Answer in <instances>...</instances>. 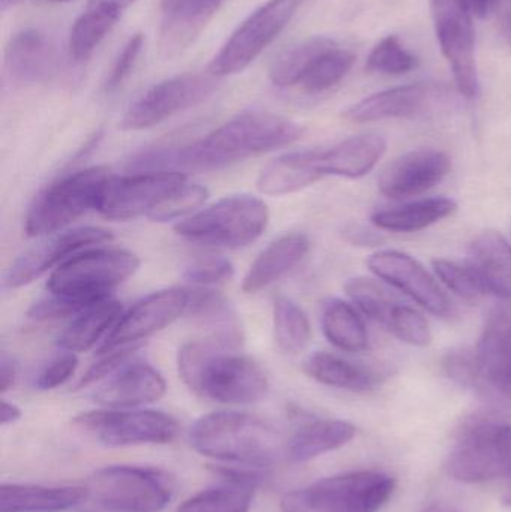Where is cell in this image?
Segmentation results:
<instances>
[{"label": "cell", "mask_w": 511, "mask_h": 512, "mask_svg": "<svg viewBox=\"0 0 511 512\" xmlns=\"http://www.w3.org/2000/svg\"><path fill=\"white\" fill-rule=\"evenodd\" d=\"M395 480L375 471L348 472L293 490L282 512H378L392 498Z\"/></svg>", "instance_id": "obj_6"}, {"label": "cell", "mask_w": 511, "mask_h": 512, "mask_svg": "<svg viewBox=\"0 0 511 512\" xmlns=\"http://www.w3.org/2000/svg\"><path fill=\"white\" fill-rule=\"evenodd\" d=\"M456 209L458 204L450 198H428L375 212L371 221L381 231L417 233L449 218Z\"/></svg>", "instance_id": "obj_33"}, {"label": "cell", "mask_w": 511, "mask_h": 512, "mask_svg": "<svg viewBox=\"0 0 511 512\" xmlns=\"http://www.w3.org/2000/svg\"><path fill=\"white\" fill-rule=\"evenodd\" d=\"M273 328L276 343L287 354H299L311 340L308 316L302 307L287 297H278L273 303Z\"/></svg>", "instance_id": "obj_37"}, {"label": "cell", "mask_w": 511, "mask_h": 512, "mask_svg": "<svg viewBox=\"0 0 511 512\" xmlns=\"http://www.w3.org/2000/svg\"><path fill=\"white\" fill-rule=\"evenodd\" d=\"M188 183L179 170L140 171L131 176H110L102 186L96 212L111 221L147 216Z\"/></svg>", "instance_id": "obj_12"}, {"label": "cell", "mask_w": 511, "mask_h": 512, "mask_svg": "<svg viewBox=\"0 0 511 512\" xmlns=\"http://www.w3.org/2000/svg\"><path fill=\"white\" fill-rule=\"evenodd\" d=\"M306 0H269L252 12L227 39L209 65L216 78L245 71L291 23Z\"/></svg>", "instance_id": "obj_10"}, {"label": "cell", "mask_w": 511, "mask_h": 512, "mask_svg": "<svg viewBox=\"0 0 511 512\" xmlns=\"http://www.w3.org/2000/svg\"><path fill=\"white\" fill-rule=\"evenodd\" d=\"M140 267V259L125 249L90 248L69 256L48 277L50 294L107 298Z\"/></svg>", "instance_id": "obj_8"}, {"label": "cell", "mask_w": 511, "mask_h": 512, "mask_svg": "<svg viewBox=\"0 0 511 512\" xmlns=\"http://www.w3.org/2000/svg\"><path fill=\"white\" fill-rule=\"evenodd\" d=\"M222 484L186 499L177 512H249L260 474L245 466L221 465L215 469Z\"/></svg>", "instance_id": "obj_23"}, {"label": "cell", "mask_w": 511, "mask_h": 512, "mask_svg": "<svg viewBox=\"0 0 511 512\" xmlns=\"http://www.w3.org/2000/svg\"><path fill=\"white\" fill-rule=\"evenodd\" d=\"M354 62H356V56L350 50H344L336 45L315 60L299 86L309 95L327 92L350 74Z\"/></svg>", "instance_id": "obj_39"}, {"label": "cell", "mask_w": 511, "mask_h": 512, "mask_svg": "<svg viewBox=\"0 0 511 512\" xmlns=\"http://www.w3.org/2000/svg\"><path fill=\"white\" fill-rule=\"evenodd\" d=\"M419 66L416 54L411 53L401 38L389 35L381 39L369 54L366 69L369 72L386 75H402Z\"/></svg>", "instance_id": "obj_40"}, {"label": "cell", "mask_w": 511, "mask_h": 512, "mask_svg": "<svg viewBox=\"0 0 511 512\" xmlns=\"http://www.w3.org/2000/svg\"><path fill=\"white\" fill-rule=\"evenodd\" d=\"M123 315L119 301L108 297L74 316L59 337V346L66 352L80 354L92 349L105 334H110Z\"/></svg>", "instance_id": "obj_32"}, {"label": "cell", "mask_w": 511, "mask_h": 512, "mask_svg": "<svg viewBox=\"0 0 511 512\" xmlns=\"http://www.w3.org/2000/svg\"><path fill=\"white\" fill-rule=\"evenodd\" d=\"M321 177V150L287 153L261 170L257 188L261 194L282 197L314 185Z\"/></svg>", "instance_id": "obj_25"}, {"label": "cell", "mask_w": 511, "mask_h": 512, "mask_svg": "<svg viewBox=\"0 0 511 512\" xmlns=\"http://www.w3.org/2000/svg\"><path fill=\"white\" fill-rule=\"evenodd\" d=\"M21 418V409L8 400H2V411H0V423L2 426L17 423Z\"/></svg>", "instance_id": "obj_52"}, {"label": "cell", "mask_w": 511, "mask_h": 512, "mask_svg": "<svg viewBox=\"0 0 511 512\" xmlns=\"http://www.w3.org/2000/svg\"><path fill=\"white\" fill-rule=\"evenodd\" d=\"M302 125L272 113H245L219 126L201 140L176 152L146 153L132 161L140 171H215L263 153L291 146L302 138Z\"/></svg>", "instance_id": "obj_1"}, {"label": "cell", "mask_w": 511, "mask_h": 512, "mask_svg": "<svg viewBox=\"0 0 511 512\" xmlns=\"http://www.w3.org/2000/svg\"><path fill=\"white\" fill-rule=\"evenodd\" d=\"M366 264L375 277L404 292L432 315L449 318L455 312L452 300L437 282V277L413 256L387 249L369 256Z\"/></svg>", "instance_id": "obj_17"}, {"label": "cell", "mask_w": 511, "mask_h": 512, "mask_svg": "<svg viewBox=\"0 0 511 512\" xmlns=\"http://www.w3.org/2000/svg\"><path fill=\"white\" fill-rule=\"evenodd\" d=\"M386 150L383 135L375 132L354 135L332 149L321 150V171L324 176L360 179L374 170Z\"/></svg>", "instance_id": "obj_27"}, {"label": "cell", "mask_w": 511, "mask_h": 512, "mask_svg": "<svg viewBox=\"0 0 511 512\" xmlns=\"http://www.w3.org/2000/svg\"><path fill=\"white\" fill-rule=\"evenodd\" d=\"M50 236V239L24 252L11 265L5 277L6 288L17 289L29 285L51 268L59 267L69 256L113 240L111 233L98 227L74 228Z\"/></svg>", "instance_id": "obj_19"}, {"label": "cell", "mask_w": 511, "mask_h": 512, "mask_svg": "<svg viewBox=\"0 0 511 512\" xmlns=\"http://www.w3.org/2000/svg\"><path fill=\"white\" fill-rule=\"evenodd\" d=\"M123 12L107 3L90 0L86 11L75 20L69 32V54L77 62L89 59L93 51L119 23Z\"/></svg>", "instance_id": "obj_34"}, {"label": "cell", "mask_w": 511, "mask_h": 512, "mask_svg": "<svg viewBox=\"0 0 511 512\" xmlns=\"http://www.w3.org/2000/svg\"><path fill=\"white\" fill-rule=\"evenodd\" d=\"M506 2H509V3H510V5H511V0H506Z\"/></svg>", "instance_id": "obj_59"}, {"label": "cell", "mask_w": 511, "mask_h": 512, "mask_svg": "<svg viewBox=\"0 0 511 512\" xmlns=\"http://www.w3.org/2000/svg\"><path fill=\"white\" fill-rule=\"evenodd\" d=\"M89 496L87 487L2 484L0 512H62L80 505Z\"/></svg>", "instance_id": "obj_29"}, {"label": "cell", "mask_w": 511, "mask_h": 512, "mask_svg": "<svg viewBox=\"0 0 511 512\" xmlns=\"http://www.w3.org/2000/svg\"><path fill=\"white\" fill-rule=\"evenodd\" d=\"M225 0H162L159 48L165 59L182 54Z\"/></svg>", "instance_id": "obj_22"}, {"label": "cell", "mask_w": 511, "mask_h": 512, "mask_svg": "<svg viewBox=\"0 0 511 512\" xmlns=\"http://www.w3.org/2000/svg\"><path fill=\"white\" fill-rule=\"evenodd\" d=\"M77 367V355L72 354V352H65V354L53 358L47 366L42 367L33 384L38 390H54V388L68 382L74 376Z\"/></svg>", "instance_id": "obj_49"}, {"label": "cell", "mask_w": 511, "mask_h": 512, "mask_svg": "<svg viewBox=\"0 0 511 512\" xmlns=\"http://www.w3.org/2000/svg\"><path fill=\"white\" fill-rule=\"evenodd\" d=\"M74 424L93 441L111 448L170 444L180 432L176 418L152 409L83 412L75 417Z\"/></svg>", "instance_id": "obj_11"}, {"label": "cell", "mask_w": 511, "mask_h": 512, "mask_svg": "<svg viewBox=\"0 0 511 512\" xmlns=\"http://www.w3.org/2000/svg\"><path fill=\"white\" fill-rule=\"evenodd\" d=\"M15 379H17V367L11 358L3 354L2 360H0V391L2 394L14 387Z\"/></svg>", "instance_id": "obj_51"}, {"label": "cell", "mask_w": 511, "mask_h": 512, "mask_svg": "<svg viewBox=\"0 0 511 512\" xmlns=\"http://www.w3.org/2000/svg\"><path fill=\"white\" fill-rule=\"evenodd\" d=\"M53 47L44 33L24 29L11 39L5 56L8 74L20 83H39L53 72Z\"/></svg>", "instance_id": "obj_31"}, {"label": "cell", "mask_w": 511, "mask_h": 512, "mask_svg": "<svg viewBox=\"0 0 511 512\" xmlns=\"http://www.w3.org/2000/svg\"><path fill=\"white\" fill-rule=\"evenodd\" d=\"M425 512H462L458 508L450 507V505L435 504L431 505Z\"/></svg>", "instance_id": "obj_57"}, {"label": "cell", "mask_w": 511, "mask_h": 512, "mask_svg": "<svg viewBox=\"0 0 511 512\" xmlns=\"http://www.w3.org/2000/svg\"><path fill=\"white\" fill-rule=\"evenodd\" d=\"M140 346L131 345L123 346V348L111 349V351L102 352L101 360L98 363L93 364L86 375L80 379L77 384L78 390L80 388L89 387V385L96 384V382L102 381V379H108L113 376L117 370L125 367L126 364L131 363L134 358L135 352L138 351Z\"/></svg>", "instance_id": "obj_47"}, {"label": "cell", "mask_w": 511, "mask_h": 512, "mask_svg": "<svg viewBox=\"0 0 511 512\" xmlns=\"http://www.w3.org/2000/svg\"><path fill=\"white\" fill-rule=\"evenodd\" d=\"M449 89L438 83H413L374 93L351 105L344 113L351 123L389 119H416L446 104Z\"/></svg>", "instance_id": "obj_18"}, {"label": "cell", "mask_w": 511, "mask_h": 512, "mask_svg": "<svg viewBox=\"0 0 511 512\" xmlns=\"http://www.w3.org/2000/svg\"><path fill=\"white\" fill-rule=\"evenodd\" d=\"M386 330L398 337L401 342L411 346L425 348L432 342L431 325L428 319L419 310L407 304L401 303L396 307Z\"/></svg>", "instance_id": "obj_42"}, {"label": "cell", "mask_w": 511, "mask_h": 512, "mask_svg": "<svg viewBox=\"0 0 511 512\" xmlns=\"http://www.w3.org/2000/svg\"><path fill=\"white\" fill-rule=\"evenodd\" d=\"M107 168L92 167L77 171L51 183L30 206L24 231L29 237L50 236L65 230L81 216L98 207Z\"/></svg>", "instance_id": "obj_7"}, {"label": "cell", "mask_w": 511, "mask_h": 512, "mask_svg": "<svg viewBox=\"0 0 511 512\" xmlns=\"http://www.w3.org/2000/svg\"><path fill=\"white\" fill-rule=\"evenodd\" d=\"M311 242L302 233L285 234L270 243L252 262L243 279L242 289L246 294H257L287 276L308 255Z\"/></svg>", "instance_id": "obj_24"}, {"label": "cell", "mask_w": 511, "mask_h": 512, "mask_svg": "<svg viewBox=\"0 0 511 512\" xmlns=\"http://www.w3.org/2000/svg\"><path fill=\"white\" fill-rule=\"evenodd\" d=\"M143 47V33H135L126 41V44L120 50L119 56L114 60L113 68H111L107 81H105V90L107 92H114V90L119 89L125 83L126 78L134 71Z\"/></svg>", "instance_id": "obj_48"}, {"label": "cell", "mask_w": 511, "mask_h": 512, "mask_svg": "<svg viewBox=\"0 0 511 512\" xmlns=\"http://www.w3.org/2000/svg\"><path fill=\"white\" fill-rule=\"evenodd\" d=\"M305 372L320 384L366 393L383 384L386 373L374 366L347 360L329 352H315L305 361Z\"/></svg>", "instance_id": "obj_28"}, {"label": "cell", "mask_w": 511, "mask_h": 512, "mask_svg": "<svg viewBox=\"0 0 511 512\" xmlns=\"http://www.w3.org/2000/svg\"><path fill=\"white\" fill-rule=\"evenodd\" d=\"M108 298V297H107ZM105 298L68 297V295L51 294L50 297L36 301L29 310V318L35 321H56L72 318L89 309L93 304Z\"/></svg>", "instance_id": "obj_44"}, {"label": "cell", "mask_w": 511, "mask_h": 512, "mask_svg": "<svg viewBox=\"0 0 511 512\" xmlns=\"http://www.w3.org/2000/svg\"><path fill=\"white\" fill-rule=\"evenodd\" d=\"M95 2L107 3V5L114 6V8L125 12V9H128L129 6H131L132 3L137 2V0H95Z\"/></svg>", "instance_id": "obj_56"}, {"label": "cell", "mask_w": 511, "mask_h": 512, "mask_svg": "<svg viewBox=\"0 0 511 512\" xmlns=\"http://www.w3.org/2000/svg\"><path fill=\"white\" fill-rule=\"evenodd\" d=\"M500 27L503 38L511 47V8H504L500 15Z\"/></svg>", "instance_id": "obj_53"}, {"label": "cell", "mask_w": 511, "mask_h": 512, "mask_svg": "<svg viewBox=\"0 0 511 512\" xmlns=\"http://www.w3.org/2000/svg\"><path fill=\"white\" fill-rule=\"evenodd\" d=\"M336 45L327 36H311L285 48L270 65V81L278 87L299 86L315 60Z\"/></svg>", "instance_id": "obj_36"}, {"label": "cell", "mask_w": 511, "mask_h": 512, "mask_svg": "<svg viewBox=\"0 0 511 512\" xmlns=\"http://www.w3.org/2000/svg\"><path fill=\"white\" fill-rule=\"evenodd\" d=\"M182 276L194 285H215L234 276V265L222 256H203L186 265Z\"/></svg>", "instance_id": "obj_45"}, {"label": "cell", "mask_w": 511, "mask_h": 512, "mask_svg": "<svg viewBox=\"0 0 511 512\" xmlns=\"http://www.w3.org/2000/svg\"><path fill=\"white\" fill-rule=\"evenodd\" d=\"M467 264L488 294L511 298V245L497 231H483L468 246Z\"/></svg>", "instance_id": "obj_26"}, {"label": "cell", "mask_w": 511, "mask_h": 512, "mask_svg": "<svg viewBox=\"0 0 511 512\" xmlns=\"http://www.w3.org/2000/svg\"><path fill=\"white\" fill-rule=\"evenodd\" d=\"M218 78L207 74L176 75L150 87L123 114V131H143L161 125L165 120L189 108L197 107L213 95Z\"/></svg>", "instance_id": "obj_14"}, {"label": "cell", "mask_w": 511, "mask_h": 512, "mask_svg": "<svg viewBox=\"0 0 511 512\" xmlns=\"http://www.w3.org/2000/svg\"><path fill=\"white\" fill-rule=\"evenodd\" d=\"M189 298L191 291L182 288L162 289L147 295L120 316L113 330L105 337L99 354L123 346L138 345L141 340L164 330L185 315Z\"/></svg>", "instance_id": "obj_16"}, {"label": "cell", "mask_w": 511, "mask_h": 512, "mask_svg": "<svg viewBox=\"0 0 511 512\" xmlns=\"http://www.w3.org/2000/svg\"><path fill=\"white\" fill-rule=\"evenodd\" d=\"M342 237L345 242L359 248H374L384 242L383 236L371 228L363 227V225L351 224L342 230Z\"/></svg>", "instance_id": "obj_50"}, {"label": "cell", "mask_w": 511, "mask_h": 512, "mask_svg": "<svg viewBox=\"0 0 511 512\" xmlns=\"http://www.w3.org/2000/svg\"><path fill=\"white\" fill-rule=\"evenodd\" d=\"M345 292L366 318L383 325L384 328L389 324L396 307L401 304L386 285L372 277L362 276L348 280Z\"/></svg>", "instance_id": "obj_38"}, {"label": "cell", "mask_w": 511, "mask_h": 512, "mask_svg": "<svg viewBox=\"0 0 511 512\" xmlns=\"http://www.w3.org/2000/svg\"><path fill=\"white\" fill-rule=\"evenodd\" d=\"M432 17L441 51L452 68L459 93L477 98L480 90L476 33L468 0H431Z\"/></svg>", "instance_id": "obj_13"}, {"label": "cell", "mask_w": 511, "mask_h": 512, "mask_svg": "<svg viewBox=\"0 0 511 512\" xmlns=\"http://www.w3.org/2000/svg\"><path fill=\"white\" fill-rule=\"evenodd\" d=\"M443 369L456 384L476 390L479 384V363H477L476 351L468 348L452 349L444 355Z\"/></svg>", "instance_id": "obj_46"}, {"label": "cell", "mask_w": 511, "mask_h": 512, "mask_svg": "<svg viewBox=\"0 0 511 512\" xmlns=\"http://www.w3.org/2000/svg\"><path fill=\"white\" fill-rule=\"evenodd\" d=\"M207 198H209V189L186 183L179 191L167 198L158 209L153 210L149 219L153 222H170L185 218L186 215H191L195 210L200 209Z\"/></svg>", "instance_id": "obj_43"}, {"label": "cell", "mask_w": 511, "mask_h": 512, "mask_svg": "<svg viewBox=\"0 0 511 512\" xmlns=\"http://www.w3.org/2000/svg\"><path fill=\"white\" fill-rule=\"evenodd\" d=\"M452 170L447 153L437 149H419L395 159L381 174V194L393 200L419 197L440 185Z\"/></svg>", "instance_id": "obj_20"}, {"label": "cell", "mask_w": 511, "mask_h": 512, "mask_svg": "<svg viewBox=\"0 0 511 512\" xmlns=\"http://www.w3.org/2000/svg\"><path fill=\"white\" fill-rule=\"evenodd\" d=\"M432 265H434L437 279H440L449 291L458 295L462 300L468 301V303H477L488 294L479 277L471 270L467 262L459 264L450 259L440 258L434 259Z\"/></svg>", "instance_id": "obj_41"}, {"label": "cell", "mask_w": 511, "mask_h": 512, "mask_svg": "<svg viewBox=\"0 0 511 512\" xmlns=\"http://www.w3.org/2000/svg\"><path fill=\"white\" fill-rule=\"evenodd\" d=\"M191 445L201 456L225 465L269 468L281 454L275 427L245 412H212L195 421Z\"/></svg>", "instance_id": "obj_3"}, {"label": "cell", "mask_w": 511, "mask_h": 512, "mask_svg": "<svg viewBox=\"0 0 511 512\" xmlns=\"http://www.w3.org/2000/svg\"><path fill=\"white\" fill-rule=\"evenodd\" d=\"M89 496L110 512H161L173 498L164 472L141 466H108L87 481Z\"/></svg>", "instance_id": "obj_9"}, {"label": "cell", "mask_w": 511, "mask_h": 512, "mask_svg": "<svg viewBox=\"0 0 511 512\" xmlns=\"http://www.w3.org/2000/svg\"><path fill=\"white\" fill-rule=\"evenodd\" d=\"M2 2V9L12 8V6L21 5V3L38 2V3H62L69 2V0H0Z\"/></svg>", "instance_id": "obj_55"}, {"label": "cell", "mask_w": 511, "mask_h": 512, "mask_svg": "<svg viewBox=\"0 0 511 512\" xmlns=\"http://www.w3.org/2000/svg\"><path fill=\"white\" fill-rule=\"evenodd\" d=\"M470 3L471 11L477 17H485L488 14L489 6H491V0H468Z\"/></svg>", "instance_id": "obj_54"}, {"label": "cell", "mask_w": 511, "mask_h": 512, "mask_svg": "<svg viewBox=\"0 0 511 512\" xmlns=\"http://www.w3.org/2000/svg\"><path fill=\"white\" fill-rule=\"evenodd\" d=\"M453 480L488 483L511 475V424L476 414L462 424L447 460Z\"/></svg>", "instance_id": "obj_5"}, {"label": "cell", "mask_w": 511, "mask_h": 512, "mask_svg": "<svg viewBox=\"0 0 511 512\" xmlns=\"http://www.w3.org/2000/svg\"><path fill=\"white\" fill-rule=\"evenodd\" d=\"M356 427L342 420H311L297 427L285 445L290 462L305 463L332 453L356 438Z\"/></svg>", "instance_id": "obj_30"}, {"label": "cell", "mask_w": 511, "mask_h": 512, "mask_svg": "<svg viewBox=\"0 0 511 512\" xmlns=\"http://www.w3.org/2000/svg\"><path fill=\"white\" fill-rule=\"evenodd\" d=\"M321 327L326 339L341 351L363 352L369 348V334L362 316L341 298H332L324 304Z\"/></svg>", "instance_id": "obj_35"}, {"label": "cell", "mask_w": 511, "mask_h": 512, "mask_svg": "<svg viewBox=\"0 0 511 512\" xmlns=\"http://www.w3.org/2000/svg\"><path fill=\"white\" fill-rule=\"evenodd\" d=\"M476 357L477 393L492 406L511 409V306L498 307L489 315Z\"/></svg>", "instance_id": "obj_15"}, {"label": "cell", "mask_w": 511, "mask_h": 512, "mask_svg": "<svg viewBox=\"0 0 511 512\" xmlns=\"http://www.w3.org/2000/svg\"><path fill=\"white\" fill-rule=\"evenodd\" d=\"M164 376L147 363L126 364L93 394L96 403L108 409H134L150 405L165 396Z\"/></svg>", "instance_id": "obj_21"}, {"label": "cell", "mask_w": 511, "mask_h": 512, "mask_svg": "<svg viewBox=\"0 0 511 512\" xmlns=\"http://www.w3.org/2000/svg\"><path fill=\"white\" fill-rule=\"evenodd\" d=\"M267 204L254 195H230L176 225L183 239L207 248L240 249L260 239L269 225Z\"/></svg>", "instance_id": "obj_4"}, {"label": "cell", "mask_w": 511, "mask_h": 512, "mask_svg": "<svg viewBox=\"0 0 511 512\" xmlns=\"http://www.w3.org/2000/svg\"><path fill=\"white\" fill-rule=\"evenodd\" d=\"M216 339L185 343L177 352L183 384L203 399L224 405H252L269 391L260 364Z\"/></svg>", "instance_id": "obj_2"}, {"label": "cell", "mask_w": 511, "mask_h": 512, "mask_svg": "<svg viewBox=\"0 0 511 512\" xmlns=\"http://www.w3.org/2000/svg\"><path fill=\"white\" fill-rule=\"evenodd\" d=\"M501 502H503L504 505H507V507H511V484L507 487L506 492H504Z\"/></svg>", "instance_id": "obj_58"}]
</instances>
